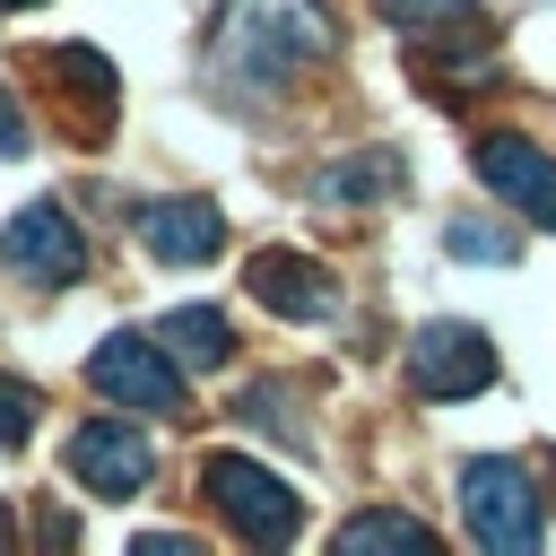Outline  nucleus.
Returning <instances> with one entry per match:
<instances>
[{"instance_id":"12","label":"nucleus","mask_w":556,"mask_h":556,"mask_svg":"<svg viewBox=\"0 0 556 556\" xmlns=\"http://www.w3.org/2000/svg\"><path fill=\"white\" fill-rule=\"evenodd\" d=\"M374 547L426 556L434 539H426V521H417V513H356V521H339V556H374Z\"/></svg>"},{"instance_id":"17","label":"nucleus","mask_w":556,"mask_h":556,"mask_svg":"<svg viewBox=\"0 0 556 556\" xmlns=\"http://www.w3.org/2000/svg\"><path fill=\"white\" fill-rule=\"evenodd\" d=\"M452 252H460V261H513V235H504V226L460 217V226H452Z\"/></svg>"},{"instance_id":"7","label":"nucleus","mask_w":556,"mask_h":556,"mask_svg":"<svg viewBox=\"0 0 556 556\" xmlns=\"http://www.w3.org/2000/svg\"><path fill=\"white\" fill-rule=\"evenodd\" d=\"M469 165H478V182H486L495 200H513L530 226H556V156H547V148H530V139L495 130V139H478V148H469Z\"/></svg>"},{"instance_id":"10","label":"nucleus","mask_w":556,"mask_h":556,"mask_svg":"<svg viewBox=\"0 0 556 556\" xmlns=\"http://www.w3.org/2000/svg\"><path fill=\"white\" fill-rule=\"evenodd\" d=\"M139 243L156 261H208L226 243V217L208 200H156V208H139Z\"/></svg>"},{"instance_id":"16","label":"nucleus","mask_w":556,"mask_h":556,"mask_svg":"<svg viewBox=\"0 0 556 556\" xmlns=\"http://www.w3.org/2000/svg\"><path fill=\"white\" fill-rule=\"evenodd\" d=\"M35 417H43V400H35L26 382H9V374H0V443H26V434H35Z\"/></svg>"},{"instance_id":"4","label":"nucleus","mask_w":556,"mask_h":556,"mask_svg":"<svg viewBox=\"0 0 556 556\" xmlns=\"http://www.w3.org/2000/svg\"><path fill=\"white\" fill-rule=\"evenodd\" d=\"M486 382H495L486 330H469V321H426L417 330V348H408V391L417 400H469Z\"/></svg>"},{"instance_id":"15","label":"nucleus","mask_w":556,"mask_h":556,"mask_svg":"<svg viewBox=\"0 0 556 556\" xmlns=\"http://www.w3.org/2000/svg\"><path fill=\"white\" fill-rule=\"evenodd\" d=\"M391 182H400V156H356V165L321 174V200H365V191H391Z\"/></svg>"},{"instance_id":"2","label":"nucleus","mask_w":556,"mask_h":556,"mask_svg":"<svg viewBox=\"0 0 556 556\" xmlns=\"http://www.w3.org/2000/svg\"><path fill=\"white\" fill-rule=\"evenodd\" d=\"M200 486H208V504H217L252 547H278V539H295V521H304V504L278 486V469H261V460H243V452H208V460H200Z\"/></svg>"},{"instance_id":"3","label":"nucleus","mask_w":556,"mask_h":556,"mask_svg":"<svg viewBox=\"0 0 556 556\" xmlns=\"http://www.w3.org/2000/svg\"><path fill=\"white\" fill-rule=\"evenodd\" d=\"M460 521L486 556H530L539 547V486L513 469V460H478L460 478Z\"/></svg>"},{"instance_id":"9","label":"nucleus","mask_w":556,"mask_h":556,"mask_svg":"<svg viewBox=\"0 0 556 556\" xmlns=\"http://www.w3.org/2000/svg\"><path fill=\"white\" fill-rule=\"evenodd\" d=\"M252 295H261L269 313H287V321H330V313H339V287H330L304 252H261V261H252Z\"/></svg>"},{"instance_id":"5","label":"nucleus","mask_w":556,"mask_h":556,"mask_svg":"<svg viewBox=\"0 0 556 556\" xmlns=\"http://www.w3.org/2000/svg\"><path fill=\"white\" fill-rule=\"evenodd\" d=\"M87 382H96L104 400H122V408H156V417L182 408V374H174V356H165L156 339H139V330H113V339L87 356Z\"/></svg>"},{"instance_id":"19","label":"nucleus","mask_w":556,"mask_h":556,"mask_svg":"<svg viewBox=\"0 0 556 556\" xmlns=\"http://www.w3.org/2000/svg\"><path fill=\"white\" fill-rule=\"evenodd\" d=\"M9 530H17V521H9V504H0V547H9Z\"/></svg>"},{"instance_id":"8","label":"nucleus","mask_w":556,"mask_h":556,"mask_svg":"<svg viewBox=\"0 0 556 556\" xmlns=\"http://www.w3.org/2000/svg\"><path fill=\"white\" fill-rule=\"evenodd\" d=\"M0 261H9L17 278H43V287H61V278H78V261H87V243H78V226H70V208H52V200H35V208H17V217L0 226Z\"/></svg>"},{"instance_id":"13","label":"nucleus","mask_w":556,"mask_h":556,"mask_svg":"<svg viewBox=\"0 0 556 556\" xmlns=\"http://www.w3.org/2000/svg\"><path fill=\"white\" fill-rule=\"evenodd\" d=\"M156 339H174V356H191V365H226V348H235L226 313H208V304H182V313H165V321H156Z\"/></svg>"},{"instance_id":"1","label":"nucleus","mask_w":556,"mask_h":556,"mask_svg":"<svg viewBox=\"0 0 556 556\" xmlns=\"http://www.w3.org/2000/svg\"><path fill=\"white\" fill-rule=\"evenodd\" d=\"M321 52H330V17L313 0H226L217 17V70L243 87H278Z\"/></svg>"},{"instance_id":"20","label":"nucleus","mask_w":556,"mask_h":556,"mask_svg":"<svg viewBox=\"0 0 556 556\" xmlns=\"http://www.w3.org/2000/svg\"><path fill=\"white\" fill-rule=\"evenodd\" d=\"M17 9H35V0H17Z\"/></svg>"},{"instance_id":"6","label":"nucleus","mask_w":556,"mask_h":556,"mask_svg":"<svg viewBox=\"0 0 556 556\" xmlns=\"http://www.w3.org/2000/svg\"><path fill=\"white\" fill-rule=\"evenodd\" d=\"M70 469H78V486H96V495H139L148 478H156V452H148V434L139 426H122V417H87L78 434H70Z\"/></svg>"},{"instance_id":"14","label":"nucleus","mask_w":556,"mask_h":556,"mask_svg":"<svg viewBox=\"0 0 556 556\" xmlns=\"http://www.w3.org/2000/svg\"><path fill=\"white\" fill-rule=\"evenodd\" d=\"M52 78H61V96L78 87L96 113L113 104V70H104V52H87V43H61V52H52Z\"/></svg>"},{"instance_id":"11","label":"nucleus","mask_w":556,"mask_h":556,"mask_svg":"<svg viewBox=\"0 0 556 556\" xmlns=\"http://www.w3.org/2000/svg\"><path fill=\"white\" fill-rule=\"evenodd\" d=\"M417 43H478V0H374Z\"/></svg>"},{"instance_id":"18","label":"nucleus","mask_w":556,"mask_h":556,"mask_svg":"<svg viewBox=\"0 0 556 556\" xmlns=\"http://www.w3.org/2000/svg\"><path fill=\"white\" fill-rule=\"evenodd\" d=\"M17 148H26V104L0 87V156H17Z\"/></svg>"}]
</instances>
